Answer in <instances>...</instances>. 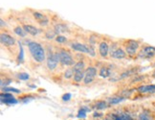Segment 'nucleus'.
<instances>
[{"label": "nucleus", "instance_id": "obj_1", "mask_svg": "<svg viewBox=\"0 0 155 120\" xmlns=\"http://www.w3.org/2000/svg\"><path fill=\"white\" fill-rule=\"evenodd\" d=\"M28 47H29L30 54H31L33 59L37 63H41L46 60L45 49L40 43H37V41H30Z\"/></svg>", "mask_w": 155, "mask_h": 120}, {"label": "nucleus", "instance_id": "obj_2", "mask_svg": "<svg viewBox=\"0 0 155 120\" xmlns=\"http://www.w3.org/2000/svg\"><path fill=\"white\" fill-rule=\"evenodd\" d=\"M58 57H59V63L63 65H66V67H72L74 65V60L73 57L71 56V54L64 50V49H61L59 51H58Z\"/></svg>", "mask_w": 155, "mask_h": 120}, {"label": "nucleus", "instance_id": "obj_3", "mask_svg": "<svg viewBox=\"0 0 155 120\" xmlns=\"http://www.w3.org/2000/svg\"><path fill=\"white\" fill-rule=\"evenodd\" d=\"M139 47H140L139 41L129 39V40H127V43L126 44V52L127 55H129L131 57L135 56L136 54L139 52Z\"/></svg>", "mask_w": 155, "mask_h": 120}, {"label": "nucleus", "instance_id": "obj_4", "mask_svg": "<svg viewBox=\"0 0 155 120\" xmlns=\"http://www.w3.org/2000/svg\"><path fill=\"white\" fill-rule=\"evenodd\" d=\"M59 63V57H58V53H50L46 58V63H47V67L50 70L56 69L58 67V63Z\"/></svg>", "mask_w": 155, "mask_h": 120}, {"label": "nucleus", "instance_id": "obj_5", "mask_svg": "<svg viewBox=\"0 0 155 120\" xmlns=\"http://www.w3.org/2000/svg\"><path fill=\"white\" fill-rule=\"evenodd\" d=\"M138 57L141 59H151L155 57V47L153 46H145L138 53Z\"/></svg>", "mask_w": 155, "mask_h": 120}, {"label": "nucleus", "instance_id": "obj_6", "mask_svg": "<svg viewBox=\"0 0 155 120\" xmlns=\"http://www.w3.org/2000/svg\"><path fill=\"white\" fill-rule=\"evenodd\" d=\"M97 68H95L93 67H90L85 69V75H84V79H83V83L85 84V85H88V84H90L94 81L95 77L97 76Z\"/></svg>", "mask_w": 155, "mask_h": 120}, {"label": "nucleus", "instance_id": "obj_7", "mask_svg": "<svg viewBox=\"0 0 155 120\" xmlns=\"http://www.w3.org/2000/svg\"><path fill=\"white\" fill-rule=\"evenodd\" d=\"M0 40H1L2 45H5V47H13V46H15L16 44L15 38H13L12 36L6 33L1 34V36H0Z\"/></svg>", "mask_w": 155, "mask_h": 120}, {"label": "nucleus", "instance_id": "obj_8", "mask_svg": "<svg viewBox=\"0 0 155 120\" xmlns=\"http://www.w3.org/2000/svg\"><path fill=\"white\" fill-rule=\"evenodd\" d=\"M71 48L77 52L80 53H88L89 54V46L81 43H71Z\"/></svg>", "mask_w": 155, "mask_h": 120}, {"label": "nucleus", "instance_id": "obj_9", "mask_svg": "<svg viewBox=\"0 0 155 120\" xmlns=\"http://www.w3.org/2000/svg\"><path fill=\"white\" fill-rule=\"evenodd\" d=\"M33 15L35 19V20H37L41 26H46L47 24L49 23V19H47V17L43 14L39 13V12H34Z\"/></svg>", "mask_w": 155, "mask_h": 120}, {"label": "nucleus", "instance_id": "obj_10", "mask_svg": "<svg viewBox=\"0 0 155 120\" xmlns=\"http://www.w3.org/2000/svg\"><path fill=\"white\" fill-rule=\"evenodd\" d=\"M99 53L102 58H106L109 53V46L106 41H102L99 44Z\"/></svg>", "mask_w": 155, "mask_h": 120}, {"label": "nucleus", "instance_id": "obj_11", "mask_svg": "<svg viewBox=\"0 0 155 120\" xmlns=\"http://www.w3.org/2000/svg\"><path fill=\"white\" fill-rule=\"evenodd\" d=\"M22 27L24 28L25 32L27 34L33 36V37H35V36H38V33H39L38 28H37L35 26H33V25H30V24H25V25H23Z\"/></svg>", "mask_w": 155, "mask_h": 120}, {"label": "nucleus", "instance_id": "obj_12", "mask_svg": "<svg viewBox=\"0 0 155 120\" xmlns=\"http://www.w3.org/2000/svg\"><path fill=\"white\" fill-rule=\"evenodd\" d=\"M126 57H127V52L123 49H121V48H117V49L111 54V58L117 59V60L124 59Z\"/></svg>", "mask_w": 155, "mask_h": 120}, {"label": "nucleus", "instance_id": "obj_13", "mask_svg": "<svg viewBox=\"0 0 155 120\" xmlns=\"http://www.w3.org/2000/svg\"><path fill=\"white\" fill-rule=\"evenodd\" d=\"M137 91L141 93H152L155 92V85H147V86H143L137 88Z\"/></svg>", "mask_w": 155, "mask_h": 120}, {"label": "nucleus", "instance_id": "obj_14", "mask_svg": "<svg viewBox=\"0 0 155 120\" xmlns=\"http://www.w3.org/2000/svg\"><path fill=\"white\" fill-rule=\"evenodd\" d=\"M84 75H85V70L84 71L75 72V74H74V81L77 82V83H81L83 79H84Z\"/></svg>", "mask_w": 155, "mask_h": 120}, {"label": "nucleus", "instance_id": "obj_15", "mask_svg": "<svg viewBox=\"0 0 155 120\" xmlns=\"http://www.w3.org/2000/svg\"><path fill=\"white\" fill-rule=\"evenodd\" d=\"M14 31H15V33L17 36H19V37H21V38H25V37H26V35H27V33L25 32L24 28H23V27H20V26H16V27L14 29Z\"/></svg>", "mask_w": 155, "mask_h": 120}, {"label": "nucleus", "instance_id": "obj_16", "mask_svg": "<svg viewBox=\"0 0 155 120\" xmlns=\"http://www.w3.org/2000/svg\"><path fill=\"white\" fill-rule=\"evenodd\" d=\"M84 63L83 62H78L77 63L74 64L73 69L74 72H78V71H84Z\"/></svg>", "mask_w": 155, "mask_h": 120}, {"label": "nucleus", "instance_id": "obj_17", "mask_svg": "<svg viewBox=\"0 0 155 120\" xmlns=\"http://www.w3.org/2000/svg\"><path fill=\"white\" fill-rule=\"evenodd\" d=\"M99 74L101 77H104V78H107V77H109L110 74H111V72L110 70L107 68V67H102L99 72Z\"/></svg>", "mask_w": 155, "mask_h": 120}, {"label": "nucleus", "instance_id": "obj_18", "mask_svg": "<svg viewBox=\"0 0 155 120\" xmlns=\"http://www.w3.org/2000/svg\"><path fill=\"white\" fill-rule=\"evenodd\" d=\"M124 100V97H113L108 100V103L109 105H116V104L121 103Z\"/></svg>", "mask_w": 155, "mask_h": 120}, {"label": "nucleus", "instance_id": "obj_19", "mask_svg": "<svg viewBox=\"0 0 155 120\" xmlns=\"http://www.w3.org/2000/svg\"><path fill=\"white\" fill-rule=\"evenodd\" d=\"M55 31L57 34H61V33H64L67 31V27L63 25V24H58L55 28Z\"/></svg>", "mask_w": 155, "mask_h": 120}, {"label": "nucleus", "instance_id": "obj_20", "mask_svg": "<svg viewBox=\"0 0 155 120\" xmlns=\"http://www.w3.org/2000/svg\"><path fill=\"white\" fill-rule=\"evenodd\" d=\"M74 74H75V72H74L73 67L68 68V69H66V71L64 72V77L66 78V79H70V78L74 77Z\"/></svg>", "mask_w": 155, "mask_h": 120}, {"label": "nucleus", "instance_id": "obj_21", "mask_svg": "<svg viewBox=\"0 0 155 120\" xmlns=\"http://www.w3.org/2000/svg\"><path fill=\"white\" fill-rule=\"evenodd\" d=\"M95 107H96L97 110H103V109H105V108L107 107V103L104 101H99V102H97V104Z\"/></svg>", "mask_w": 155, "mask_h": 120}, {"label": "nucleus", "instance_id": "obj_22", "mask_svg": "<svg viewBox=\"0 0 155 120\" xmlns=\"http://www.w3.org/2000/svg\"><path fill=\"white\" fill-rule=\"evenodd\" d=\"M56 41L58 43H67V39L64 37V36H61V35H58L56 37Z\"/></svg>", "mask_w": 155, "mask_h": 120}, {"label": "nucleus", "instance_id": "obj_23", "mask_svg": "<svg viewBox=\"0 0 155 120\" xmlns=\"http://www.w3.org/2000/svg\"><path fill=\"white\" fill-rule=\"evenodd\" d=\"M2 103H5L7 105H12V104H16L17 103V100H15L14 97L13 98H8V99H3L1 100Z\"/></svg>", "mask_w": 155, "mask_h": 120}, {"label": "nucleus", "instance_id": "obj_24", "mask_svg": "<svg viewBox=\"0 0 155 120\" xmlns=\"http://www.w3.org/2000/svg\"><path fill=\"white\" fill-rule=\"evenodd\" d=\"M86 109L85 108H82V109L79 111V113H78V117L79 118H85L86 116Z\"/></svg>", "mask_w": 155, "mask_h": 120}, {"label": "nucleus", "instance_id": "obj_25", "mask_svg": "<svg viewBox=\"0 0 155 120\" xmlns=\"http://www.w3.org/2000/svg\"><path fill=\"white\" fill-rule=\"evenodd\" d=\"M3 91H6V92H15V93H19L20 91H18V89L16 88H14V87H3Z\"/></svg>", "mask_w": 155, "mask_h": 120}, {"label": "nucleus", "instance_id": "obj_26", "mask_svg": "<svg viewBox=\"0 0 155 120\" xmlns=\"http://www.w3.org/2000/svg\"><path fill=\"white\" fill-rule=\"evenodd\" d=\"M19 56H18V61L20 63L23 62V59H24V57H23V48H22V45L19 44Z\"/></svg>", "mask_w": 155, "mask_h": 120}, {"label": "nucleus", "instance_id": "obj_27", "mask_svg": "<svg viewBox=\"0 0 155 120\" xmlns=\"http://www.w3.org/2000/svg\"><path fill=\"white\" fill-rule=\"evenodd\" d=\"M18 78L20 80H28L29 79V75L27 73H19L18 74Z\"/></svg>", "mask_w": 155, "mask_h": 120}, {"label": "nucleus", "instance_id": "obj_28", "mask_svg": "<svg viewBox=\"0 0 155 120\" xmlns=\"http://www.w3.org/2000/svg\"><path fill=\"white\" fill-rule=\"evenodd\" d=\"M70 97H71V94H70V93H66V94H64V95H63L62 99H63L64 101H67V100L70 99Z\"/></svg>", "mask_w": 155, "mask_h": 120}, {"label": "nucleus", "instance_id": "obj_29", "mask_svg": "<svg viewBox=\"0 0 155 120\" xmlns=\"http://www.w3.org/2000/svg\"><path fill=\"white\" fill-rule=\"evenodd\" d=\"M103 115H101V113H97V112H95L94 113V116H102Z\"/></svg>", "mask_w": 155, "mask_h": 120}]
</instances>
